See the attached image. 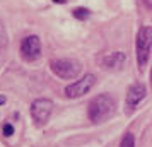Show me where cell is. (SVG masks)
<instances>
[{
	"label": "cell",
	"instance_id": "1",
	"mask_svg": "<svg viewBox=\"0 0 152 147\" xmlns=\"http://www.w3.org/2000/svg\"><path fill=\"white\" fill-rule=\"evenodd\" d=\"M115 113V99L110 94H99L89 103L87 116L92 123H103Z\"/></svg>",
	"mask_w": 152,
	"mask_h": 147
},
{
	"label": "cell",
	"instance_id": "2",
	"mask_svg": "<svg viewBox=\"0 0 152 147\" xmlns=\"http://www.w3.org/2000/svg\"><path fill=\"white\" fill-rule=\"evenodd\" d=\"M151 41H152V28L144 26L138 29L137 34V60L140 67H145L151 56Z\"/></svg>",
	"mask_w": 152,
	"mask_h": 147
},
{
	"label": "cell",
	"instance_id": "3",
	"mask_svg": "<svg viewBox=\"0 0 152 147\" xmlns=\"http://www.w3.org/2000/svg\"><path fill=\"white\" fill-rule=\"evenodd\" d=\"M51 72L62 79H75L80 74V63L75 58H58L51 62Z\"/></svg>",
	"mask_w": 152,
	"mask_h": 147
},
{
	"label": "cell",
	"instance_id": "4",
	"mask_svg": "<svg viewBox=\"0 0 152 147\" xmlns=\"http://www.w3.org/2000/svg\"><path fill=\"white\" fill-rule=\"evenodd\" d=\"M51 110H53V103L50 99H34L31 105V116L36 121V125H45L51 115Z\"/></svg>",
	"mask_w": 152,
	"mask_h": 147
},
{
	"label": "cell",
	"instance_id": "5",
	"mask_svg": "<svg viewBox=\"0 0 152 147\" xmlns=\"http://www.w3.org/2000/svg\"><path fill=\"white\" fill-rule=\"evenodd\" d=\"M94 82H96V77L92 74H86L82 79H79L74 84H70L65 87V96L67 98H72V99L80 98L86 92H89V89L94 86Z\"/></svg>",
	"mask_w": 152,
	"mask_h": 147
},
{
	"label": "cell",
	"instance_id": "6",
	"mask_svg": "<svg viewBox=\"0 0 152 147\" xmlns=\"http://www.w3.org/2000/svg\"><path fill=\"white\" fill-rule=\"evenodd\" d=\"M21 55L24 60H28V62H34L39 58L41 55V41H39V38L34 34L31 36H26L21 43Z\"/></svg>",
	"mask_w": 152,
	"mask_h": 147
},
{
	"label": "cell",
	"instance_id": "7",
	"mask_svg": "<svg viewBox=\"0 0 152 147\" xmlns=\"http://www.w3.org/2000/svg\"><path fill=\"white\" fill-rule=\"evenodd\" d=\"M145 94H147V87L142 82H135L130 86V89L126 92V99H125V106H126V111L132 113L137 108L142 101H144Z\"/></svg>",
	"mask_w": 152,
	"mask_h": 147
},
{
	"label": "cell",
	"instance_id": "8",
	"mask_svg": "<svg viewBox=\"0 0 152 147\" xmlns=\"http://www.w3.org/2000/svg\"><path fill=\"white\" fill-rule=\"evenodd\" d=\"M126 56L121 51H111V53H104L97 58V63L101 65V69L104 70H120L123 67Z\"/></svg>",
	"mask_w": 152,
	"mask_h": 147
},
{
	"label": "cell",
	"instance_id": "9",
	"mask_svg": "<svg viewBox=\"0 0 152 147\" xmlns=\"http://www.w3.org/2000/svg\"><path fill=\"white\" fill-rule=\"evenodd\" d=\"M120 147H135V139H133V135H132L130 132L123 135V139H121V144H120Z\"/></svg>",
	"mask_w": 152,
	"mask_h": 147
},
{
	"label": "cell",
	"instance_id": "10",
	"mask_svg": "<svg viewBox=\"0 0 152 147\" xmlns=\"http://www.w3.org/2000/svg\"><path fill=\"white\" fill-rule=\"evenodd\" d=\"M9 43V38H7V31H5V26L4 22L0 21V48H5Z\"/></svg>",
	"mask_w": 152,
	"mask_h": 147
},
{
	"label": "cell",
	"instance_id": "11",
	"mask_svg": "<svg viewBox=\"0 0 152 147\" xmlns=\"http://www.w3.org/2000/svg\"><path fill=\"white\" fill-rule=\"evenodd\" d=\"M74 15H75L77 19H86L89 15V10L87 9H75L74 10Z\"/></svg>",
	"mask_w": 152,
	"mask_h": 147
},
{
	"label": "cell",
	"instance_id": "12",
	"mask_svg": "<svg viewBox=\"0 0 152 147\" xmlns=\"http://www.w3.org/2000/svg\"><path fill=\"white\" fill-rule=\"evenodd\" d=\"M12 133H14V128H12V125L5 123V125H4V135H5V137H10Z\"/></svg>",
	"mask_w": 152,
	"mask_h": 147
}]
</instances>
